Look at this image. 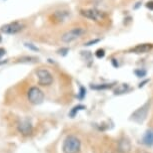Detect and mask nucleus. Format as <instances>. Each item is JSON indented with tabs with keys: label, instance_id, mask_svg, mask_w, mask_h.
Listing matches in <instances>:
<instances>
[{
	"label": "nucleus",
	"instance_id": "1",
	"mask_svg": "<svg viewBox=\"0 0 153 153\" xmlns=\"http://www.w3.org/2000/svg\"><path fill=\"white\" fill-rule=\"evenodd\" d=\"M80 148H81V142L74 135H69L63 141V153H78L80 151Z\"/></svg>",
	"mask_w": 153,
	"mask_h": 153
},
{
	"label": "nucleus",
	"instance_id": "2",
	"mask_svg": "<svg viewBox=\"0 0 153 153\" xmlns=\"http://www.w3.org/2000/svg\"><path fill=\"white\" fill-rule=\"evenodd\" d=\"M84 32H85L84 28L74 27L70 30L66 31L65 33H63L61 36V40L65 43H70L72 41H74V40L80 38L84 34Z\"/></svg>",
	"mask_w": 153,
	"mask_h": 153
},
{
	"label": "nucleus",
	"instance_id": "3",
	"mask_svg": "<svg viewBox=\"0 0 153 153\" xmlns=\"http://www.w3.org/2000/svg\"><path fill=\"white\" fill-rule=\"evenodd\" d=\"M80 14H81L83 17H85V18L92 20V21H95V22L101 21V20H103V18L105 17L104 12L96 9V8L82 9V10H80Z\"/></svg>",
	"mask_w": 153,
	"mask_h": 153
},
{
	"label": "nucleus",
	"instance_id": "4",
	"mask_svg": "<svg viewBox=\"0 0 153 153\" xmlns=\"http://www.w3.org/2000/svg\"><path fill=\"white\" fill-rule=\"evenodd\" d=\"M28 100L34 105H39L44 101V93L37 87H32L28 91Z\"/></svg>",
	"mask_w": 153,
	"mask_h": 153
},
{
	"label": "nucleus",
	"instance_id": "5",
	"mask_svg": "<svg viewBox=\"0 0 153 153\" xmlns=\"http://www.w3.org/2000/svg\"><path fill=\"white\" fill-rule=\"evenodd\" d=\"M37 78H38V83L41 86H50L53 83V77L51 73L45 69H39L36 72Z\"/></svg>",
	"mask_w": 153,
	"mask_h": 153
},
{
	"label": "nucleus",
	"instance_id": "6",
	"mask_svg": "<svg viewBox=\"0 0 153 153\" xmlns=\"http://www.w3.org/2000/svg\"><path fill=\"white\" fill-rule=\"evenodd\" d=\"M23 27H24V24L22 22L14 21L1 26L0 30H1V32H3L5 34H15L18 33L19 31H21L23 29Z\"/></svg>",
	"mask_w": 153,
	"mask_h": 153
},
{
	"label": "nucleus",
	"instance_id": "7",
	"mask_svg": "<svg viewBox=\"0 0 153 153\" xmlns=\"http://www.w3.org/2000/svg\"><path fill=\"white\" fill-rule=\"evenodd\" d=\"M148 109H149V103H146L145 105L142 106L141 108H139L137 111H135V113L132 115L133 120L137 121V122H142V121L146 118Z\"/></svg>",
	"mask_w": 153,
	"mask_h": 153
},
{
	"label": "nucleus",
	"instance_id": "8",
	"mask_svg": "<svg viewBox=\"0 0 153 153\" xmlns=\"http://www.w3.org/2000/svg\"><path fill=\"white\" fill-rule=\"evenodd\" d=\"M18 131L23 135H29L32 132V125L28 119H23L18 123Z\"/></svg>",
	"mask_w": 153,
	"mask_h": 153
},
{
	"label": "nucleus",
	"instance_id": "9",
	"mask_svg": "<svg viewBox=\"0 0 153 153\" xmlns=\"http://www.w3.org/2000/svg\"><path fill=\"white\" fill-rule=\"evenodd\" d=\"M152 48H153V44H151V43H141V44H138L136 47H134L131 50V51L134 54H146L151 50Z\"/></svg>",
	"mask_w": 153,
	"mask_h": 153
},
{
	"label": "nucleus",
	"instance_id": "10",
	"mask_svg": "<svg viewBox=\"0 0 153 153\" xmlns=\"http://www.w3.org/2000/svg\"><path fill=\"white\" fill-rule=\"evenodd\" d=\"M142 142L147 146L153 145V130H147L143 136Z\"/></svg>",
	"mask_w": 153,
	"mask_h": 153
},
{
	"label": "nucleus",
	"instance_id": "11",
	"mask_svg": "<svg viewBox=\"0 0 153 153\" xmlns=\"http://www.w3.org/2000/svg\"><path fill=\"white\" fill-rule=\"evenodd\" d=\"M129 89V86L128 84H121V85H118L117 88L115 89L114 93L116 95H120V94H124L126 93L127 91H128Z\"/></svg>",
	"mask_w": 153,
	"mask_h": 153
},
{
	"label": "nucleus",
	"instance_id": "12",
	"mask_svg": "<svg viewBox=\"0 0 153 153\" xmlns=\"http://www.w3.org/2000/svg\"><path fill=\"white\" fill-rule=\"evenodd\" d=\"M113 87V84H100V85H93L91 86V89L93 90H106Z\"/></svg>",
	"mask_w": 153,
	"mask_h": 153
},
{
	"label": "nucleus",
	"instance_id": "13",
	"mask_svg": "<svg viewBox=\"0 0 153 153\" xmlns=\"http://www.w3.org/2000/svg\"><path fill=\"white\" fill-rule=\"evenodd\" d=\"M54 16L56 17V19L58 21H64V19L68 16L67 11H56Z\"/></svg>",
	"mask_w": 153,
	"mask_h": 153
},
{
	"label": "nucleus",
	"instance_id": "14",
	"mask_svg": "<svg viewBox=\"0 0 153 153\" xmlns=\"http://www.w3.org/2000/svg\"><path fill=\"white\" fill-rule=\"evenodd\" d=\"M83 109H85V107L83 106V105H78V106H75L73 109L70 111V113H69V116L73 118L75 115H76L77 113H78V111L80 110H83Z\"/></svg>",
	"mask_w": 153,
	"mask_h": 153
},
{
	"label": "nucleus",
	"instance_id": "15",
	"mask_svg": "<svg viewBox=\"0 0 153 153\" xmlns=\"http://www.w3.org/2000/svg\"><path fill=\"white\" fill-rule=\"evenodd\" d=\"M95 54H96V57H98V59H102V57H104V56H105V51H104V50L100 48V50H97Z\"/></svg>",
	"mask_w": 153,
	"mask_h": 153
},
{
	"label": "nucleus",
	"instance_id": "16",
	"mask_svg": "<svg viewBox=\"0 0 153 153\" xmlns=\"http://www.w3.org/2000/svg\"><path fill=\"white\" fill-rule=\"evenodd\" d=\"M135 73V75H136V76L138 77V78H142V77H144L146 75V71H141V70H136L134 72Z\"/></svg>",
	"mask_w": 153,
	"mask_h": 153
},
{
	"label": "nucleus",
	"instance_id": "17",
	"mask_svg": "<svg viewBox=\"0 0 153 153\" xmlns=\"http://www.w3.org/2000/svg\"><path fill=\"white\" fill-rule=\"evenodd\" d=\"M84 95H85V89L81 87V88H80V95H79L80 99H82V98L84 97Z\"/></svg>",
	"mask_w": 153,
	"mask_h": 153
},
{
	"label": "nucleus",
	"instance_id": "18",
	"mask_svg": "<svg viewBox=\"0 0 153 153\" xmlns=\"http://www.w3.org/2000/svg\"><path fill=\"white\" fill-rule=\"evenodd\" d=\"M146 7L148 8V9H150V10H153V1H149V2H147Z\"/></svg>",
	"mask_w": 153,
	"mask_h": 153
},
{
	"label": "nucleus",
	"instance_id": "19",
	"mask_svg": "<svg viewBox=\"0 0 153 153\" xmlns=\"http://www.w3.org/2000/svg\"><path fill=\"white\" fill-rule=\"evenodd\" d=\"M98 41H99V39H94V40H91V41H89V42L86 43L85 45H91V44H93V43H96V42H98Z\"/></svg>",
	"mask_w": 153,
	"mask_h": 153
},
{
	"label": "nucleus",
	"instance_id": "20",
	"mask_svg": "<svg viewBox=\"0 0 153 153\" xmlns=\"http://www.w3.org/2000/svg\"><path fill=\"white\" fill-rule=\"evenodd\" d=\"M106 153H124V152L120 151L119 149H117V150H115V151H112V150H110V151H107Z\"/></svg>",
	"mask_w": 153,
	"mask_h": 153
},
{
	"label": "nucleus",
	"instance_id": "21",
	"mask_svg": "<svg viewBox=\"0 0 153 153\" xmlns=\"http://www.w3.org/2000/svg\"><path fill=\"white\" fill-rule=\"evenodd\" d=\"M25 45H26V47H30V48H32V50H38V48L32 47V44H30V45H29L28 43H25Z\"/></svg>",
	"mask_w": 153,
	"mask_h": 153
},
{
	"label": "nucleus",
	"instance_id": "22",
	"mask_svg": "<svg viewBox=\"0 0 153 153\" xmlns=\"http://www.w3.org/2000/svg\"><path fill=\"white\" fill-rule=\"evenodd\" d=\"M4 54H5V50H3V48H0V57H2Z\"/></svg>",
	"mask_w": 153,
	"mask_h": 153
}]
</instances>
